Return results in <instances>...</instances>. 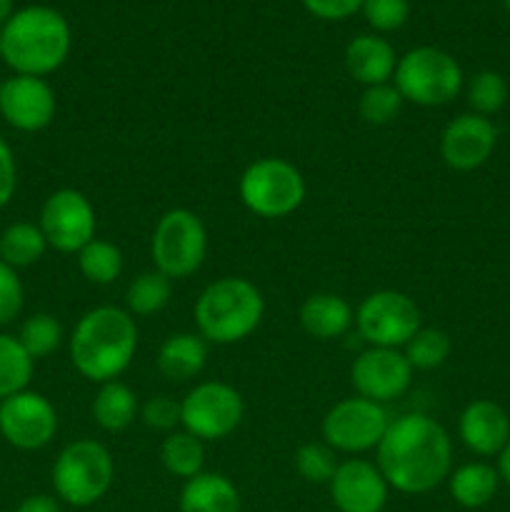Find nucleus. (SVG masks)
<instances>
[{"label":"nucleus","instance_id":"1","mask_svg":"<svg viewBox=\"0 0 510 512\" xmlns=\"http://www.w3.org/2000/svg\"><path fill=\"white\" fill-rule=\"evenodd\" d=\"M375 455L383 478L403 495L430 493L453 473L448 430L425 413H405L390 420Z\"/></svg>","mask_w":510,"mask_h":512},{"label":"nucleus","instance_id":"2","mask_svg":"<svg viewBox=\"0 0 510 512\" xmlns=\"http://www.w3.org/2000/svg\"><path fill=\"white\" fill-rule=\"evenodd\" d=\"M70 360L90 383L118 380L138 350V325L125 308L98 305L80 315L68 338Z\"/></svg>","mask_w":510,"mask_h":512},{"label":"nucleus","instance_id":"3","mask_svg":"<svg viewBox=\"0 0 510 512\" xmlns=\"http://www.w3.org/2000/svg\"><path fill=\"white\" fill-rule=\"evenodd\" d=\"M73 35L63 15L48 5H28L0 28V55L15 75L55 73L68 60Z\"/></svg>","mask_w":510,"mask_h":512},{"label":"nucleus","instance_id":"4","mask_svg":"<svg viewBox=\"0 0 510 512\" xmlns=\"http://www.w3.org/2000/svg\"><path fill=\"white\" fill-rule=\"evenodd\" d=\"M198 335L215 345H235L250 338L263 323V293L240 275H225L205 285L195 300Z\"/></svg>","mask_w":510,"mask_h":512},{"label":"nucleus","instance_id":"5","mask_svg":"<svg viewBox=\"0 0 510 512\" xmlns=\"http://www.w3.org/2000/svg\"><path fill=\"white\" fill-rule=\"evenodd\" d=\"M55 498L73 508H90L105 498L115 480V460L103 443L90 438L73 440L53 463Z\"/></svg>","mask_w":510,"mask_h":512},{"label":"nucleus","instance_id":"6","mask_svg":"<svg viewBox=\"0 0 510 512\" xmlns=\"http://www.w3.org/2000/svg\"><path fill=\"white\" fill-rule=\"evenodd\" d=\"M393 78V85L405 103L420 108H440L453 103L463 90V68L458 60L433 45H420L398 58Z\"/></svg>","mask_w":510,"mask_h":512},{"label":"nucleus","instance_id":"7","mask_svg":"<svg viewBox=\"0 0 510 512\" xmlns=\"http://www.w3.org/2000/svg\"><path fill=\"white\" fill-rule=\"evenodd\" d=\"M240 200L253 215L265 220L288 218L303 205L305 178L290 160L258 158L243 170L238 183Z\"/></svg>","mask_w":510,"mask_h":512},{"label":"nucleus","instance_id":"8","mask_svg":"<svg viewBox=\"0 0 510 512\" xmlns=\"http://www.w3.org/2000/svg\"><path fill=\"white\" fill-rule=\"evenodd\" d=\"M208 255V230L188 208L163 213L150 238V258L155 270L170 280H185L198 273Z\"/></svg>","mask_w":510,"mask_h":512},{"label":"nucleus","instance_id":"9","mask_svg":"<svg viewBox=\"0 0 510 512\" xmlns=\"http://www.w3.org/2000/svg\"><path fill=\"white\" fill-rule=\"evenodd\" d=\"M245 418V400L233 385L220 380L198 383L180 400V425L203 443L230 438Z\"/></svg>","mask_w":510,"mask_h":512},{"label":"nucleus","instance_id":"10","mask_svg":"<svg viewBox=\"0 0 510 512\" xmlns=\"http://www.w3.org/2000/svg\"><path fill=\"white\" fill-rule=\"evenodd\" d=\"M355 328L370 348H405L418 333L420 308L400 290H375L355 310Z\"/></svg>","mask_w":510,"mask_h":512},{"label":"nucleus","instance_id":"11","mask_svg":"<svg viewBox=\"0 0 510 512\" xmlns=\"http://www.w3.org/2000/svg\"><path fill=\"white\" fill-rule=\"evenodd\" d=\"M388 425L390 418L385 405L353 395L335 403L325 413L320 430L323 443H328L335 453L360 455L378 448Z\"/></svg>","mask_w":510,"mask_h":512},{"label":"nucleus","instance_id":"12","mask_svg":"<svg viewBox=\"0 0 510 512\" xmlns=\"http://www.w3.org/2000/svg\"><path fill=\"white\" fill-rule=\"evenodd\" d=\"M38 225L48 248L58 253H80L95 238L98 215L88 195L75 188H60L45 198Z\"/></svg>","mask_w":510,"mask_h":512},{"label":"nucleus","instance_id":"13","mask_svg":"<svg viewBox=\"0 0 510 512\" xmlns=\"http://www.w3.org/2000/svg\"><path fill=\"white\" fill-rule=\"evenodd\" d=\"M58 433V410L35 390L0 400V435L18 450H40Z\"/></svg>","mask_w":510,"mask_h":512},{"label":"nucleus","instance_id":"14","mask_svg":"<svg viewBox=\"0 0 510 512\" xmlns=\"http://www.w3.org/2000/svg\"><path fill=\"white\" fill-rule=\"evenodd\" d=\"M413 365L398 348H368L350 365V383L360 398L393 403L413 383Z\"/></svg>","mask_w":510,"mask_h":512},{"label":"nucleus","instance_id":"15","mask_svg":"<svg viewBox=\"0 0 510 512\" xmlns=\"http://www.w3.org/2000/svg\"><path fill=\"white\" fill-rule=\"evenodd\" d=\"M55 90L45 78L13 75L0 83V115L5 123L23 133L45 130L55 118Z\"/></svg>","mask_w":510,"mask_h":512},{"label":"nucleus","instance_id":"16","mask_svg":"<svg viewBox=\"0 0 510 512\" xmlns=\"http://www.w3.org/2000/svg\"><path fill=\"white\" fill-rule=\"evenodd\" d=\"M498 145V128L493 120L478 113H460L440 135V158L448 168L468 173L490 160Z\"/></svg>","mask_w":510,"mask_h":512},{"label":"nucleus","instance_id":"17","mask_svg":"<svg viewBox=\"0 0 510 512\" xmlns=\"http://www.w3.org/2000/svg\"><path fill=\"white\" fill-rule=\"evenodd\" d=\"M338 512H383L388 503V480L370 460H343L328 483Z\"/></svg>","mask_w":510,"mask_h":512},{"label":"nucleus","instance_id":"18","mask_svg":"<svg viewBox=\"0 0 510 512\" xmlns=\"http://www.w3.org/2000/svg\"><path fill=\"white\" fill-rule=\"evenodd\" d=\"M458 435L473 455H500L510 440V418L493 400H473L460 413Z\"/></svg>","mask_w":510,"mask_h":512},{"label":"nucleus","instance_id":"19","mask_svg":"<svg viewBox=\"0 0 510 512\" xmlns=\"http://www.w3.org/2000/svg\"><path fill=\"white\" fill-rule=\"evenodd\" d=\"M395 65H398V55H395L393 45L375 33L358 35L345 48L348 75L365 88L388 83L395 75Z\"/></svg>","mask_w":510,"mask_h":512},{"label":"nucleus","instance_id":"20","mask_svg":"<svg viewBox=\"0 0 510 512\" xmlns=\"http://www.w3.org/2000/svg\"><path fill=\"white\" fill-rule=\"evenodd\" d=\"M300 328L315 340L343 338L355 325V310L343 295L338 293H313L300 305Z\"/></svg>","mask_w":510,"mask_h":512},{"label":"nucleus","instance_id":"21","mask_svg":"<svg viewBox=\"0 0 510 512\" xmlns=\"http://www.w3.org/2000/svg\"><path fill=\"white\" fill-rule=\"evenodd\" d=\"M158 373L170 383H190L208 365V340L198 333H173L158 350Z\"/></svg>","mask_w":510,"mask_h":512},{"label":"nucleus","instance_id":"22","mask_svg":"<svg viewBox=\"0 0 510 512\" xmlns=\"http://www.w3.org/2000/svg\"><path fill=\"white\" fill-rule=\"evenodd\" d=\"M180 512H240V493L223 473H200L185 480L178 500Z\"/></svg>","mask_w":510,"mask_h":512},{"label":"nucleus","instance_id":"23","mask_svg":"<svg viewBox=\"0 0 510 512\" xmlns=\"http://www.w3.org/2000/svg\"><path fill=\"white\" fill-rule=\"evenodd\" d=\"M140 413L138 398L133 390L120 380H110V383L100 385L95 393L93 405H90V415L103 428L105 433H123L135 423Z\"/></svg>","mask_w":510,"mask_h":512},{"label":"nucleus","instance_id":"24","mask_svg":"<svg viewBox=\"0 0 510 512\" xmlns=\"http://www.w3.org/2000/svg\"><path fill=\"white\" fill-rule=\"evenodd\" d=\"M448 488L460 508H485L500 488L498 468L488 463H465L448 475Z\"/></svg>","mask_w":510,"mask_h":512},{"label":"nucleus","instance_id":"25","mask_svg":"<svg viewBox=\"0 0 510 512\" xmlns=\"http://www.w3.org/2000/svg\"><path fill=\"white\" fill-rule=\"evenodd\" d=\"M173 298V280L163 275L160 270H145L130 280L125 290V310L138 318H150L168 308Z\"/></svg>","mask_w":510,"mask_h":512},{"label":"nucleus","instance_id":"26","mask_svg":"<svg viewBox=\"0 0 510 512\" xmlns=\"http://www.w3.org/2000/svg\"><path fill=\"white\" fill-rule=\"evenodd\" d=\"M48 250L45 235L40 225L20 220V223H10L8 228L0 233V260L10 268H30L38 263Z\"/></svg>","mask_w":510,"mask_h":512},{"label":"nucleus","instance_id":"27","mask_svg":"<svg viewBox=\"0 0 510 512\" xmlns=\"http://www.w3.org/2000/svg\"><path fill=\"white\" fill-rule=\"evenodd\" d=\"M160 463L173 478L190 480L203 473L205 465V448L203 440L190 435L188 430H173L165 435L160 445Z\"/></svg>","mask_w":510,"mask_h":512},{"label":"nucleus","instance_id":"28","mask_svg":"<svg viewBox=\"0 0 510 512\" xmlns=\"http://www.w3.org/2000/svg\"><path fill=\"white\" fill-rule=\"evenodd\" d=\"M35 360L15 335L0 333V400L28 390Z\"/></svg>","mask_w":510,"mask_h":512},{"label":"nucleus","instance_id":"29","mask_svg":"<svg viewBox=\"0 0 510 512\" xmlns=\"http://www.w3.org/2000/svg\"><path fill=\"white\" fill-rule=\"evenodd\" d=\"M78 268L93 285H110L123 273V250L110 240L93 238L78 253Z\"/></svg>","mask_w":510,"mask_h":512},{"label":"nucleus","instance_id":"30","mask_svg":"<svg viewBox=\"0 0 510 512\" xmlns=\"http://www.w3.org/2000/svg\"><path fill=\"white\" fill-rule=\"evenodd\" d=\"M15 338L20 340V345H23L25 353H28L30 358L40 360L53 355L55 350L63 345L65 333L63 325H60V320L55 318V315L35 313L30 315V318H25V323L20 325Z\"/></svg>","mask_w":510,"mask_h":512},{"label":"nucleus","instance_id":"31","mask_svg":"<svg viewBox=\"0 0 510 512\" xmlns=\"http://www.w3.org/2000/svg\"><path fill=\"white\" fill-rule=\"evenodd\" d=\"M450 335L440 328H420L405 345V358L413 370H435L450 358Z\"/></svg>","mask_w":510,"mask_h":512},{"label":"nucleus","instance_id":"32","mask_svg":"<svg viewBox=\"0 0 510 512\" xmlns=\"http://www.w3.org/2000/svg\"><path fill=\"white\" fill-rule=\"evenodd\" d=\"M465 95H468V105L473 108V113L488 118V115L500 113L503 105L508 103V83L495 70H480L468 80Z\"/></svg>","mask_w":510,"mask_h":512},{"label":"nucleus","instance_id":"33","mask_svg":"<svg viewBox=\"0 0 510 512\" xmlns=\"http://www.w3.org/2000/svg\"><path fill=\"white\" fill-rule=\"evenodd\" d=\"M403 103V95L398 93L393 83L370 85L360 93L358 113L368 125H388L398 118Z\"/></svg>","mask_w":510,"mask_h":512},{"label":"nucleus","instance_id":"34","mask_svg":"<svg viewBox=\"0 0 510 512\" xmlns=\"http://www.w3.org/2000/svg\"><path fill=\"white\" fill-rule=\"evenodd\" d=\"M338 465V453L328 443H305L295 450V470L305 483L328 485Z\"/></svg>","mask_w":510,"mask_h":512},{"label":"nucleus","instance_id":"35","mask_svg":"<svg viewBox=\"0 0 510 512\" xmlns=\"http://www.w3.org/2000/svg\"><path fill=\"white\" fill-rule=\"evenodd\" d=\"M363 15L378 33H393L403 28L410 15L408 0H363Z\"/></svg>","mask_w":510,"mask_h":512},{"label":"nucleus","instance_id":"36","mask_svg":"<svg viewBox=\"0 0 510 512\" xmlns=\"http://www.w3.org/2000/svg\"><path fill=\"white\" fill-rule=\"evenodd\" d=\"M140 420L150 430L173 433L175 425H180V403L170 398V395H153L140 408Z\"/></svg>","mask_w":510,"mask_h":512},{"label":"nucleus","instance_id":"37","mask_svg":"<svg viewBox=\"0 0 510 512\" xmlns=\"http://www.w3.org/2000/svg\"><path fill=\"white\" fill-rule=\"evenodd\" d=\"M23 303L25 290L23 280L18 278V270L0 260V328L18 318Z\"/></svg>","mask_w":510,"mask_h":512},{"label":"nucleus","instance_id":"38","mask_svg":"<svg viewBox=\"0 0 510 512\" xmlns=\"http://www.w3.org/2000/svg\"><path fill=\"white\" fill-rule=\"evenodd\" d=\"M15 188H18V163L8 140L0 135V210L13 200Z\"/></svg>","mask_w":510,"mask_h":512},{"label":"nucleus","instance_id":"39","mask_svg":"<svg viewBox=\"0 0 510 512\" xmlns=\"http://www.w3.org/2000/svg\"><path fill=\"white\" fill-rule=\"evenodd\" d=\"M303 5L320 20H345L363 8V0H303Z\"/></svg>","mask_w":510,"mask_h":512},{"label":"nucleus","instance_id":"40","mask_svg":"<svg viewBox=\"0 0 510 512\" xmlns=\"http://www.w3.org/2000/svg\"><path fill=\"white\" fill-rule=\"evenodd\" d=\"M15 512H60V500L55 495H28L23 503L15 508Z\"/></svg>","mask_w":510,"mask_h":512},{"label":"nucleus","instance_id":"41","mask_svg":"<svg viewBox=\"0 0 510 512\" xmlns=\"http://www.w3.org/2000/svg\"><path fill=\"white\" fill-rule=\"evenodd\" d=\"M498 475H500V483H505L510 488V440L498 455Z\"/></svg>","mask_w":510,"mask_h":512},{"label":"nucleus","instance_id":"42","mask_svg":"<svg viewBox=\"0 0 510 512\" xmlns=\"http://www.w3.org/2000/svg\"><path fill=\"white\" fill-rule=\"evenodd\" d=\"M10 15H13V0H0V25H5Z\"/></svg>","mask_w":510,"mask_h":512},{"label":"nucleus","instance_id":"43","mask_svg":"<svg viewBox=\"0 0 510 512\" xmlns=\"http://www.w3.org/2000/svg\"><path fill=\"white\" fill-rule=\"evenodd\" d=\"M503 5L508 8V13H510V0H503Z\"/></svg>","mask_w":510,"mask_h":512}]
</instances>
